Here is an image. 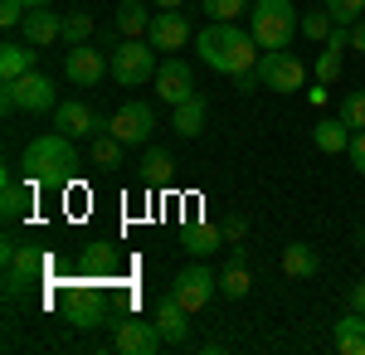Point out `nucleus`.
Returning a JSON list of instances; mask_svg holds the SVG:
<instances>
[{
    "label": "nucleus",
    "instance_id": "nucleus-1",
    "mask_svg": "<svg viewBox=\"0 0 365 355\" xmlns=\"http://www.w3.org/2000/svg\"><path fill=\"white\" fill-rule=\"evenodd\" d=\"M20 170H25V180L34 190H63V185H73V175H78L73 137H63V132L34 137L25 146V156H20Z\"/></svg>",
    "mask_w": 365,
    "mask_h": 355
},
{
    "label": "nucleus",
    "instance_id": "nucleus-2",
    "mask_svg": "<svg viewBox=\"0 0 365 355\" xmlns=\"http://www.w3.org/2000/svg\"><path fill=\"white\" fill-rule=\"evenodd\" d=\"M195 49L215 73H229V78L244 68H258V39L253 29H239L234 20H210L195 34Z\"/></svg>",
    "mask_w": 365,
    "mask_h": 355
},
{
    "label": "nucleus",
    "instance_id": "nucleus-3",
    "mask_svg": "<svg viewBox=\"0 0 365 355\" xmlns=\"http://www.w3.org/2000/svg\"><path fill=\"white\" fill-rule=\"evenodd\" d=\"M0 263H5V302H20L29 287H39L44 282V268H49V258H44V248L34 244H0Z\"/></svg>",
    "mask_w": 365,
    "mask_h": 355
},
{
    "label": "nucleus",
    "instance_id": "nucleus-4",
    "mask_svg": "<svg viewBox=\"0 0 365 355\" xmlns=\"http://www.w3.org/2000/svg\"><path fill=\"white\" fill-rule=\"evenodd\" d=\"M292 34H297V10H292V0H253V39H258L263 54L287 49Z\"/></svg>",
    "mask_w": 365,
    "mask_h": 355
},
{
    "label": "nucleus",
    "instance_id": "nucleus-5",
    "mask_svg": "<svg viewBox=\"0 0 365 355\" xmlns=\"http://www.w3.org/2000/svg\"><path fill=\"white\" fill-rule=\"evenodd\" d=\"M0 108L5 112H54L58 108V88H54V78H44V73L29 68L25 78H15V83L0 88Z\"/></svg>",
    "mask_w": 365,
    "mask_h": 355
},
{
    "label": "nucleus",
    "instance_id": "nucleus-6",
    "mask_svg": "<svg viewBox=\"0 0 365 355\" xmlns=\"http://www.w3.org/2000/svg\"><path fill=\"white\" fill-rule=\"evenodd\" d=\"M156 49H151V39H122L113 49V78L122 88H141L146 78H156Z\"/></svg>",
    "mask_w": 365,
    "mask_h": 355
},
{
    "label": "nucleus",
    "instance_id": "nucleus-7",
    "mask_svg": "<svg viewBox=\"0 0 365 355\" xmlns=\"http://www.w3.org/2000/svg\"><path fill=\"white\" fill-rule=\"evenodd\" d=\"M58 307H63V317H68L78 331H98L103 321H108V292H103L98 282H78V287H68Z\"/></svg>",
    "mask_w": 365,
    "mask_h": 355
},
{
    "label": "nucleus",
    "instance_id": "nucleus-8",
    "mask_svg": "<svg viewBox=\"0 0 365 355\" xmlns=\"http://www.w3.org/2000/svg\"><path fill=\"white\" fill-rule=\"evenodd\" d=\"M258 73H263V88H273V93H302L307 63L297 54H287V49H273V54L258 58Z\"/></svg>",
    "mask_w": 365,
    "mask_h": 355
},
{
    "label": "nucleus",
    "instance_id": "nucleus-9",
    "mask_svg": "<svg viewBox=\"0 0 365 355\" xmlns=\"http://www.w3.org/2000/svg\"><path fill=\"white\" fill-rule=\"evenodd\" d=\"M63 73H68V83H78V88H98L103 73H113V54L93 49V44H68Z\"/></svg>",
    "mask_w": 365,
    "mask_h": 355
},
{
    "label": "nucleus",
    "instance_id": "nucleus-10",
    "mask_svg": "<svg viewBox=\"0 0 365 355\" xmlns=\"http://www.w3.org/2000/svg\"><path fill=\"white\" fill-rule=\"evenodd\" d=\"M215 287H220V277L210 273L205 263H190V268H180V273H175V287H170V292L180 297L185 312H200V307H210Z\"/></svg>",
    "mask_w": 365,
    "mask_h": 355
},
{
    "label": "nucleus",
    "instance_id": "nucleus-11",
    "mask_svg": "<svg viewBox=\"0 0 365 355\" xmlns=\"http://www.w3.org/2000/svg\"><path fill=\"white\" fill-rule=\"evenodd\" d=\"M156 98L170 103V108H180L185 98H195V73H190V63L185 58H161V68H156Z\"/></svg>",
    "mask_w": 365,
    "mask_h": 355
},
{
    "label": "nucleus",
    "instance_id": "nucleus-12",
    "mask_svg": "<svg viewBox=\"0 0 365 355\" xmlns=\"http://www.w3.org/2000/svg\"><path fill=\"white\" fill-rule=\"evenodd\" d=\"M151 132H156V112L146 108V103H122L113 112V137L122 146H146Z\"/></svg>",
    "mask_w": 365,
    "mask_h": 355
},
{
    "label": "nucleus",
    "instance_id": "nucleus-13",
    "mask_svg": "<svg viewBox=\"0 0 365 355\" xmlns=\"http://www.w3.org/2000/svg\"><path fill=\"white\" fill-rule=\"evenodd\" d=\"M54 127L63 137H98V132H113V122L108 117H98V112L88 108V103H58L54 108Z\"/></svg>",
    "mask_w": 365,
    "mask_h": 355
},
{
    "label": "nucleus",
    "instance_id": "nucleus-14",
    "mask_svg": "<svg viewBox=\"0 0 365 355\" xmlns=\"http://www.w3.org/2000/svg\"><path fill=\"white\" fill-rule=\"evenodd\" d=\"M146 39H151L156 54H175V49H185V39H190V20H185L180 10H156Z\"/></svg>",
    "mask_w": 365,
    "mask_h": 355
},
{
    "label": "nucleus",
    "instance_id": "nucleus-15",
    "mask_svg": "<svg viewBox=\"0 0 365 355\" xmlns=\"http://www.w3.org/2000/svg\"><path fill=\"white\" fill-rule=\"evenodd\" d=\"M113 346L122 355H156L161 346H166V336H161L156 321H137V317H132V321H122V326H117Z\"/></svg>",
    "mask_w": 365,
    "mask_h": 355
},
{
    "label": "nucleus",
    "instance_id": "nucleus-16",
    "mask_svg": "<svg viewBox=\"0 0 365 355\" xmlns=\"http://www.w3.org/2000/svg\"><path fill=\"white\" fill-rule=\"evenodd\" d=\"M151 321L161 326L166 346H185V336H190V312L180 307V297H175V292H166V297L156 302V317H151Z\"/></svg>",
    "mask_w": 365,
    "mask_h": 355
},
{
    "label": "nucleus",
    "instance_id": "nucleus-17",
    "mask_svg": "<svg viewBox=\"0 0 365 355\" xmlns=\"http://www.w3.org/2000/svg\"><path fill=\"white\" fill-rule=\"evenodd\" d=\"M25 44H34V49H44V44H54V39H63V15H54L49 5H34L25 15Z\"/></svg>",
    "mask_w": 365,
    "mask_h": 355
},
{
    "label": "nucleus",
    "instance_id": "nucleus-18",
    "mask_svg": "<svg viewBox=\"0 0 365 355\" xmlns=\"http://www.w3.org/2000/svg\"><path fill=\"white\" fill-rule=\"evenodd\" d=\"M249 287H253V277H249V248L234 244L225 273H220V292H225L229 302H244V297H249Z\"/></svg>",
    "mask_w": 365,
    "mask_h": 355
},
{
    "label": "nucleus",
    "instance_id": "nucleus-19",
    "mask_svg": "<svg viewBox=\"0 0 365 355\" xmlns=\"http://www.w3.org/2000/svg\"><path fill=\"white\" fill-rule=\"evenodd\" d=\"M312 146H317L322 156H341V151L351 146V127H346L341 117H322V122L312 127Z\"/></svg>",
    "mask_w": 365,
    "mask_h": 355
},
{
    "label": "nucleus",
    "instance_id": "nucleus-20",
    "mask_svg": "<svg viewBox=\"0 0 365 355\" xmlns=\"http://www.w3.org/2000/svg\"><path fill=\"white\" fill-rule=\"evenodd\" d=\"M336 351L341 355H365V312H346L336 321Z\"/></svg>",
    "mask_w": 365,
    "mask_h": 355
},
{
    "label": "nucleus",
    "instance_id": "nucleus-21",
    "mask_svg": "<svg viewBox=\"0 0 365 355\" xmlns=\"http://www.w3.org/2000/svg\"><path fill=\"white\" fill-rule=\"evenodd\" d=\"M180 244H185V253H215V248L225 244V229H215V224H205V219H190V224L180 229Z\"/></svg>",
    "mask_w": 365,
    "mask_h": 355
},
{
    "label": "nucleus",
    "instance_id": "nucleus-22",
    "mask_svg": "<svg viewBox=\"0 0 365 355\" xmlns=\"http://www.w3.org/2000/svg\"><path fill=\"white\" fill-rule=\"evenodd\" d=\"M29 68H34V44H0V78L5 83H15V78H25Z\"/></svg>",
    "mask_w": 365,
    "mask_h": 355
},
{
    "label": "nucleus",
    "instance_id": "nucleus-23",
    "mask_svg": "<svg viewBox=\"0 0 365 355\" xmlns=\"http://www.w3.org/2000/svg\"><path fill=\"white\" fill-rule=\"evenodd\" d=\"M29 180H20V175H5V185H0V210H5V219H25L29 215Z\"/></svg>",
    "mask_w": 365,
    "mask_h": 355
},
{
    "label": "nucleus",
    "instance_id": "nucleus-24",
    "mask_svg": "<svg viewBox=\"0 0 365 355\" xmlns=\"http://www.w3.org/2000/svg\"><path fill=\"white\" fill-rule=\"evenodd\" d=\"M117 29H122L127 39H146V29H151L146 5H141V0H122V5H117Z\"/></svg>",
    "mask_w": 365,
    "mask_h": 355
},
{
    "label": "nucleus",
    "instance_id": "nucleus-25",
    "mask_svg": "<svg viewBox=\"0 0 365 355\" xmlns=\"http://www.w3.org/2000/svg\"><path fill=\"white\" fill-rule=\"evenodd\" d=\"M317 268H322L317 248H307V244H287V248H282V273H287V277H312Z\"/></svg>",
    "mask_w": 365,
    "mask_h": 355
},
{
    "label": "nucleus",
    "instance_id": "nucleus-26",
    "mask_svg": "<svg viewBox=\"0 0 365 355\" xmlns=\"http://www.w3.org/2000/svg\"><path fill=\"white\" fill-rule=\"evenodd\" d=\"M141 175H146V185H166L170 175H175V161H170L166 146H146V156H141Z\"/></svg>",
    "mask_w": 365,
    "mask_h": 355
},
{
    "label": "nucleus",
    "instance_id": "nucleus-27",
    "mask_svg": "<svg viewBox=\"0 0 365 355\" xmlns=\"http://www.w3.org/2000/svg\"><path fill=\"white\" fill-rule=\"evenodd\" d=\"M170 122H175V137H200L205 132V98H185Z\"/></svg>",
    "mask_w": 365,
    "mask_h": 355
},
{
    "label": "nucleus",
    "instance_id": "nucleus-28",
    "mask_svg": "<svg viewBox=\"0 0 365 355\" xmlns=\"http://www.w3.org/2000/svg\"><path fill=\"white\" fill-rule=\"evenodd\" d=\"M83 268L93 277H108V282H113V273H117V248L113 244H93V248H88V258H83Z\"/></svg>",
    "mask_w": 365,
    "mask_h": 355
},
{
    "label": "nucleus",
    "instance_id": "nucleus-29",
    "mask_svg": "<svg viewBox=\"0 0 365 355\" xmlns=\"http://www.w3.org/2000/svg\"><path fill=\"white\" fill-rule=\"evenodd\" d=\"M93 161L103 165V170H117V165H122V141H117L113 132H98V137H93Z\"/></svg>",
    "mask_w": 365,
    "mask_h": 355
},
{
    "label": "nucleus",
    "instance_id": "nucleus-30",
    "mask_svg": "<svg viewBox=\"0 0 365 355\" xmlns=\"http://www.w3.org/2000/svg\"><path fill=\"white\" fill-rule=\"evenodd\" d=\"M331 25H336V20H331V10H327V5H322V10H307V15L297 20L302 39H327V34H331Z\"/></svg>",
    "mask_w": 365,
    "mask_h": 355
},
{
    "label": "nucleus",
    "instance_id": "nucleus-31",
    "mask_svg": "<svg viewBox=\"0 0 365 355\" xmlns=\"http://www.w3.org/2000/svg\"><path fill=\"white\" fill-rule=\"evenodd\" d=\"M63 39H68V44H88V39H93V15H88V10L63 15Z\"/></svg>",
    "mask_w": 365,
    "mask_h": 355
},
{
    "label": "nucleus",
    "instance_id": "nucleus-32",
    "mask_svg": "<svg viewBox=\"0 0 365 355\" xmlns=\"http://www.w3.org/2000/svg\"><path fill=\"white\" fill-rule=\"evenodd\" d=\"M341 122H346L351 132H365V88L351 93V98H341Z\"/></svg>",
    "mask_w": 365,
    "mask_h": 355
},
{
    "label": "nucleus",
    "instance_id": "nucleus-33",
    "mask_svg": "<svg viewBox=\"0 0 365 355\" xmlns=\"http://www.w3.org/2000/svg\"><path fill=\"white\" fill-rule=\"evenodd\" d=\"M327 10H331L336 25H356V20L365 15V0H327Z\"/></svg>",
    "mask_w": 365,
    "mask_h": 355
},
{
    "label": "nucleus",
    "instance_id": "nucleus-34",
    "mask_svg": "<svg viewBox=\"0 0 365 355\" xmlns=\"http://www.w3.org/2000/svg\"><path fill=\"white\" fill-rule=\"evenodd\" d=\"M200 5H205V15H210V20H239L249 0H200Z\"/></svg>",
    "mask_w": 365,
    "mask_h": 355
},
{
    "label": "nucleus",
    "instance_id": "nucleus-35",
    "mask_svg": "<svg viewBox=\"0 0 365 355\" xmlns=\"http://www.w3.org/2000/svg\"><path fill=\"white\" fill-rule=\"evenodd\" d=\"M25 15H29V5H25V0H0V25H5V29L25 25Z\"/></svg>",
    "mask_w": 365,
    "mask_h": 355
},
{
    "label": "nucleus",
    "instance_id": "nucleus-36",
    "mask_svg": "<svg viewBox=\"0 0 365 355\" xmlns=\"http://www.w3.org/2000/svg\"><path fill=\"white\" fill-rule=\"evenodd\" d=\"M346 156H351V165H356V175H365V132H351Z\"/></svg>",
    "mask_w": 365,
    "mask_h": 355
},
{
    "label": "nucleus",
    "instance_id": "nucleus-37",
    "mask_svg": "<svg viewBox=\"0 0 365 355\" xmlns=\"http://www.w3.org/2000/svg\"><path fill=\"white\" fill-rule=\"evenodd\" d=\"M244 234H249V219H244V215H229L225 219V239H229V244H239Z\"/></svg>",
    "mask_w": 365,
    "mask_h": 355
},
{
    "label": "nucleus",
    "instance_id": "nucleus-38",
    "mask_svg": "<svg viewBox=\"0 0 365 355\" xmlns=\"http://www.w3.org/2000/svg\"><path fill=\"white\" fill-rule=\"evenodd\" d=\"M351 49H356V54H365V20H356V25H351Z\"/></svg>",
    "mask_w": 365,
    "mask_h": 355
},
{
    "label": "nucleus",
    "instance_id": "nucleus-39",
    "mask_svg": "<svg viewBox=\"0 0 365 355\" xmlns=\"http://www.w3.org/2000/svg\"><path fill=\"white\" fill-rule=\"evenodd\" d=\"M351 307H356V312H365V282H356V287H351Z\"/></svg>",
    "mask_w": 365,
    "mask_h": 355
},
{
    "label": "nucleus",
    "instance_id": "nucleus-40",
    "mask_svg": "<svg viewBox=\"0 0 365 355\" xmlns=\"http://www.w3.org/2000/svg\"><path fill=\"white\" fill-rule=\"evenodd\" d=\"M307 103H312V108H322V103H327V83H317V88H312Z\"/></svg>",
    "mask_w": 365,
    "mask_h": 355
},
{
    "label": "nucleus",
    "instance_id": "nucleus-41",
    "mask_svg": "<svg viewBox=\"0 0 365 355\" xmlns=\"http://www.w3.org/2000/svg\"><path fill=\"white\" fill-rule=\"evenodd\" d=\"M151 5H156V10H180L185 0H151Z\"/></svg>",
    "mask_w": 365,
    "mask_h": 355
},
{
    "label": "nucleus",
    "instance_id": "nucleus-42",
    "mask_svg": "<svg viewBox=\"0 0 365 355\" xmlns=\"http://www.w3.org/2000/svg\"><path fill=\"white\" fill-rule=\"evenodd\" d=\"M25 5H29V10H34V5H49V0H25Z\"/></svg>",
    "mask_w": 365,
    "mask_h": 355
}]
</instances>
